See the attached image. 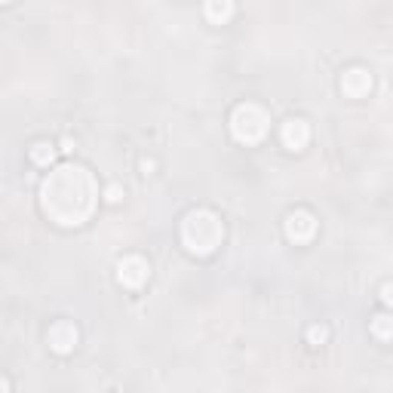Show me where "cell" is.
I'll return each mask as SVG.
<instances>
[{
    "label": "cell",
    "instance_id": "cell-1",
    "mask_svg": "<svg viewBox=\"0 0 393 393\" xmlns=\"http://www.w3.org/2000/svg\"><path fill=\"white\" fill-rule=\"evenodd\" d=\"M96 179L87 166L65 163L52 170L40 184V206L55 224L65 228H77L96 209Z\"/></svg>",
    "mask_w": 393,
    "mask_h": 393
},
{
    "label": "cell",
    "instance_id": "cell-2",
    "mask_svg": "<svg viewBox=\"0 0 393 393\" xmlns=\"http://www.w3.org/2000/svg\"><path fill=\"white\" fill-rule=\"evenodd\" d=\"M224 240V224L212 209H194L182 221V243L196 258L212 255Z\"/></svg>",
    "mask_w": 393,
    "mask_h": 393
},
{
    "label": "cell",
    "instance_id": "cell-3",
    "mask_svg": "<svg viewBox=\"0 0 393 393\" xmlns=\"http://www.w3.org/2000/svg\"><path fill=\"white\" fill-rule=\"evenodd\" d=\"M270 129V114L255 101H246V105H237L231 114V135L237 138L240 145H258L261 138L267 135Z\"/></svg>",
    "mask_w": 393,
    "mask_h": 393
},
{
    "label": "cell",
    "instance_id": "cell-4",
    "mask_svg": "<svg viewBox=\"0 0 393 393\" xmlns=\"http://www.w3.org/2000/svg\"><path fill=\"white\" fill-rule=\"evenodd\" d=\"M283 231H286V240L295 243V246H304V243H311L316 237V218H314V212L292 209V212L286 215V221H283Z\"/></svg>",
    "mask_w": 393,
    "mask_h": 393
},
{
    "label": "cell",
    "instance_id": "cell-5",
    "mask_svg": "<svg viewBox=\"0 0 393 393\" xmlns=\"http://www.w3.org/2000/svg\"><path fill=\"white\" fill-rule=\"evenodd\" d=\"M46 344H50L52 353L68 357V353H74V348L80 344V329L71 320H55L50 326V332H46Z\"/></svg>",
    "mask_w": 393,
    "mask_h": 393
},
{
    "label": "cell",
    "instance_id": "cell-6",
    "mask_svg": "<svg viewBox=\"0 0 393 393\" xmlns=\"http://www.w3.org/2000/svg\"><path fill=\"white\" fill-rule=\"evenodd\" d=\"M151 277V265L142 255H123L117 261V279L123 289H142Z\"/></svg>",
    "mask_w": 393,
    "mask_h": 393
},
{
    "label": "cell",
    "instance_id": "cell-7",
    "mask_svg": "<svg viewBox=\"0 0 393 393\" xmlns=\"http://www.w3.org/2000/svg\"><path fill=\"white\" fill-rule=\"evenodd\" d=\"M279 138H283V145L289 151H304L307 142H311V126H307V120L301 117H289L283 126H279Z\"/></svg>",
    "mask_w": 393,
    "mask_h": 393
},
{
    "label": "cell",
    "instance_id": "cell-8",
    "mask_svg": "<svg viewBox=\"0 0 393 393\" xmlns=\"http://www.w3.org/2000/svg\"><path fill=\"white\" fill-rule=\"evenodd\" d=\"M341 92L348 99H366L372 92V74L366 68H348L341 74Z\"/></svg>",
    "mask_w": 393,
    "mask_h": 393
},
{
    "label": "cell",
    "instance_id": "cell-9",
    "mask_svg": "<svg viewBox=\"0 0 393 393\" xmlns=\"http://www.w3.org/2000/svg\"><path fill=\"white\" fill-rule=\"evenodd\" d=\"M237 13V0H203V16L212 25H228Z\"/></svg>",
    "mask_w": 393,
    "mask_h": 393
},
{
    "label": "cell",
    "instance_id": "cell-10",
    "mask_svg": "<svg viewBox=\"0 0 393 393\" xmlns=\"http://www.w3.org/2000/svg\"><path fill=\"white\" fill-rule=\"evenodd\" d=\"M28 157H31V163H37V166H50L55 160V145H50V142H34L31 151H28Z\"/></svg>",
    "mask_w": 393,
    "mask_h": 393
},
{
    "label": "cell",
    "instance_id": "cell-11",
    "mask_svg": "<svg viewBox=\"0 0 393 393\" xmlns=\"http://www.w3.org/2000/svg\"><path fill=\"white\" fill-rule=\"evenodd\" d=\"M390 316L387 314H378L375 320H372V335H375V338L381 341V344H387L390 338H393V332H390Z\"/></svg>",
    "mask_w": 393,
    "mask_h": 393
},
{
    "label": "cell",
    "instance_id": "cell-12",
    "mask_svg": "<svg viewBox=\"0 0 393 393\" xmlns=\"http://www.w3.org/2000/svg\"><path fill=\"white\" fill-rule=\"evenodd\" d=\"M326 341H329V329H326V326H311V329H307V344L320 348Z\"/></svg>",
    "mask_w": 393,
    "mask_h": 393
},
{
    "label": "cell",
    "instance_id": "cell-13",
    "mask_svg": "<svg viewBox=\"0 0 393 393\" xmlns=\"http://www.w3.org/2000/svg\"><path fill=\"white\" fill-rule=\"evenodd\" d=\"M105 200L108 203H120V200H123V188H120V184H108V188H105Z\"/></svg>",
    "mask_w": 393,
    "mask_h": 393
},
{
    "label": "cell",
    "instance_id": "cell-14",
    "mask_svg": "<svg viewBox=\"0 0 393 393\" xmlns=\"http://www.w3.org/2000/svg\"><path fill=\"white\" fill-rule=\"evenodd\" d=\"M381 301H384V304H390V283H384V286H381Z\"/></svg>",
    "mask_w": 393,
    "mask_h": 393
},
{
    "label": "cell",
    "instance_id": "cell-15",
    "mask_svg": "<svg viewBox=\"0 0 393 393\" xmlns=\"http://www.w3.org/2000/svg\"><path fill=\"white\" fill-rule=\"evenodd\" d=\"M74 148H77V145H74V142H71V138H62V151H65V154H71V151H74Z\"/></svg>",
    "mask_w": 393,
    "mask_h": 393
},
{
    "label": "cell",
    "instance_id": "cell-16",
    "mask_svg": "<svg viewBox=\"0 0 393 393\" xmlns=\"http://www.w3.org/2000/svg\"><path fill=\"white\" fill-rule=\"evenodd\" d=\"M142 172L151 175V172H154V160H142Z\"/></svg>",
    "mask_w": 393,
    "mask_h": 393
},
{
    "label": "cell",
    "instance_id": "cell-17",
    "mask_svg": "<svg viewBox=\"0 0 393 393\" xmlns=\"http://www.w3.org/2000/svg\"><path fill=\"white\" fill-rule=\"evenodd\" d=\"M0 390H9V381L6 378H0Z\"/></svg>",
    "mask_w": 393,
    "mask_h": 393
},
{
    "label": "cell",
    "instance_id": "cell-18",
    "mask_svg": "<svg viewBox=\"0 0 393 393\" xmlns=\"http://www.w3.org/2000/svg\"><path fill=\"white\" fill-rule=\"evenodd\" d=\"M0 4H13V0H0Z\"/></svg>",
    "mask_w": 393,
    "mask_h": 393
}]
</instances>
